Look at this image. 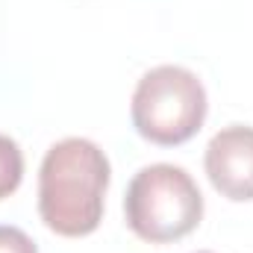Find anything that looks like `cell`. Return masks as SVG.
Wrapping results in <instances>:
<instances>
[{
	"instance_id": "6da1fadb",
	"label": "cell",
	"mask_w": 253,
	"mask_h": 253,
	"mask_svg": "<svg viewBox=\"0 0 253 253\" xmlns=\"http://www.w3.org/2000/svg\"><path fill=\"white\" fill-rule=\"evenodd\" d=\"M109 177V159L91 138L71 135L56 141L39 168V215L44 227L65 239L94 233L103 218Z\"/></svg>"
},
{
	"instance_id": "7a4b0ae2",
	"label": "cell",
	"mask_w": 253,
	"mask_h": 253,
	"mask_svg": "<svg viewBox=\"0 0 253 253\" xmlns=\"http://www.w3.org/2000/svg\"><path fill=\"white\" fill-rule=\"evenodd\" d=\"M124 218L138 239L150 245H168L197 230L203 218V194L186 168L156 162L129 180Z\"/></svg>"
},
{
	"instance_id": "3957f363",
	"label": "cell",
	"mask_w": 253,
	"mask_h": 253,
	"mask_svg": "<svg viewBox=\"0 0 253 253\" xmlns=\"http://www.w3.org/2000/svg\"><path fill=\"white\" fill-rule=\"evenodd\" d=\"M206 88L197 74L180 65H156L150 68L129 103L132 126L141 138L159 147H177L197 135L206 121Z\"/></svg>"
},
{
	"instance_id": "277c9868",
	"label": "cell",
	"mask_w": 253,
	"mask_h": 253,
	"mask_svg": "<svg viewBox=\"0 0 253 253\" xmlns=\"http://www.w3.org/2000/svg\"><path fill=\"white\" fill-rule=\"evenodd\" d=\"M203 168L212 189L227 200H253V126L218 129L206 144Z\"/></svg>"
},
{
	"instance_id": "5b68a950",
	"label": "cell",
	"mask_w": 253,
	"mask_h": 253,
	"mask_svg": "<svg viewBox=\"0 0 253 253\" xmlns=\"http://www.w3.org/2000/svg\"><path fill=\"white\" fill-rule=\"evenodd\" d=\"M24 180V153L15 138L0 132V200L15 194Z\"/></svg>"
},
{
	"instance_id": "8992f818",
	"label": "cell",
	"mask_w": 253,
	"mask_h": 253,
	"mask_svg": "<svg viewBox=\"0 0 253 253\" xmlns=\"http://www.w3.org/2000/svg\"><path fill=\"white\" fill-rule=\"evenodd\" d=\"M0 253H39V248L24 230L0 224Z\"/></svg>"
},
{
	"instance_id": "52a82bcc",
	"label": "cell",
	"mask_w": 253,
	"mask_h": 253,
	"mask_svg": "<svg viewBox=\"0 0 253 253\" xmlns=\"http://www.w3.org/2000/svg\"><path fill=\"white\" fill-rule=\"evenodd\" d=\"M200 253H209V251H200Z\"/></svg>"
}]
</instances>
